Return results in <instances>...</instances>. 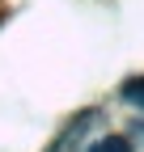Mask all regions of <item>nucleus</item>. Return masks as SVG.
<instances>
[{
  "label": "nucleus",
  "instance_id": "f257e3e1",
  "mask_svg": "<svg viewBox=\"0 0 144 152\" xmlns=\"http://www.w3.org/2000/svg\"><path fill=\"white\" fill-rule=\"evenodd\" d=\"M89 152H132V144L119 140V135H106V140H93V144H89Z\"/></svg>",
  "mask_w": 144,
  "mask_h": 152
},
{
  "label": "nucleus",
  "instance_id": "f03ea898",
  "mask_svg": "<svg viewBox=\"0 0 144 152\" xmlns=\"http://www.w3.org/2000/svg\"><path fill=\"white\" fill-rule=\"evenodd\" d=\"M123 97H127V102H136V106H140V80H132L127 89H123Z\"/></svg>",
  "mask_w": 144,
  "mask_h": 152
}]
</instances>
